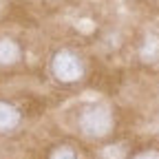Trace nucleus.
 Instances as JSON below:
<instances>
[{
	"label": "nucleus",
	"mask_w": 159,
	"mask_h": 159,
	"mask_svg": "<svg viewBox=\"0 0 159 159\" xmlns=\"http://www.w3.org/2000/svg\"><path fill=\"white\" fill-rule=\"evenodd\" d=\"M80 130L91 139H102L113 130V113L106 104H89L80 113Z\"/></svg>",
	"instance_id": "nucleus-1"
},
{
	"label": "nucleus",
	"mask_w": 159,
	"mask_h": 159,
	"mask_svg": "<svg viewBox=\"0 0 159 159\" xmlns=\"http://www.w3.org/2000/svg\"><path fill=\"white\" fill-rule=\"evenodd\" d=\"M51 73L55 75V80L64 84H71V82H77V80H82L84 75V64L82 60H80L73 51H57L51 60Z\"/></svg>",
	"instance_id": "nucleus-2"
},
{
	"label": "nucleus",
	"mask_w": 159,
	"mask_h": 159,
	"mask_svg": "<svg viewBox=\"0 0 159 159\" xmlns=\"http://www.w3.org/2000/svg\"><path fill=\"white\" fill-rule=\"evenodd\" d=\"M20 60V44L11 38H0V66H11Z\"/></svg>",
	"instance_id": "nucleus-3"
},
{
	"label": "nucleus",
	"mask_w": 159,
	"mask_h": 159,
	"mask_svg": "<svg viewBox=\"0 0 159 159\" xmlns=\"http://www.w3.org/2000/svg\"><path fill=\"white\" fill-rule=\"evenodd\" d=\"M20 124V113L7 102H0V133H9Z\"/></svg>",
	"instance_id": "nucleus-4"
},
{
	"label": "nucleus",
	"mask_w": 159,
	"mask_h": 159,
	"mask_svg": "<svg viewBox=\"0 0 159 159\" xmlns=\"http://www.w3.org/2000/svg\"><path fill=\"white\" fill-rule=\"evenodd\" d=\"M142 57L146 60V62H152V60L159 57V40L157 38H148L146 44L142 47Z\"/></svg>",
	"instance_id": "nucleus-5"
},
{
	"label": "nucleus",
	"mask_w": 159,
	"mask_h": 159,
	"mask_svg": "<svg viewBox=\"0 0 159 159\" xmlns=\"http://www.w3.org/2000/svg\"><path fill=\"white\" fill-rule=\"evenodd\" d=\"M124 155H126V148L124 146L111 144V146H106L102 152H99V159H124Z\"/></svg>",
	"instance_id": "nucleus-6"
},
{
	"label": "nucleus",
	"mask_w": 159,
	"mask_h": 159,
	"mask_svg": "<svg viewBox=\"0 0 159 159\" xmlns=\"http://www.w3.org/2000/svg\"><path fill=\"white\" fill-rule=\"evenodd\" d=\"M49 159H77V152H75V148H71V146H57V148L49 155Z\"/></svg>",
	"instance_id": "nucleus-7"
},
{
	"label": "nucleus",
	"mask_w": 159,
	"mask_h": 159,
	"mask_svg": "<svg viewBox=\"0 0 159 159\" xmlns=\"http://www.w3.org/2000/svg\"><path fill=\"white\" fill-rule=\"evenodd\" d=\"M133 159H159V150H146V152H139Z\"/></svg>",
	"instance_id": "nucleus-8"
}]
</instances>
